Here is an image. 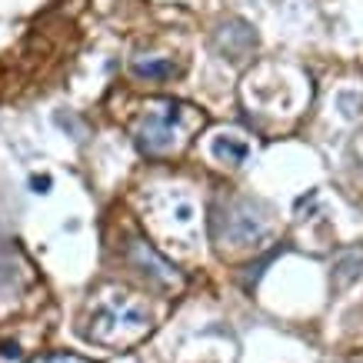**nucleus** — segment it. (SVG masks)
I'll return each mask as SVG.
<instances>
[{
    "instance_id": "obj_1",
    "label": "nucleus",
    "mask_w": 363,
    "mask_h": 363,
    "mask_svg": "<svg viewBox=\"0 0 363 363\" xmlns=\"http://www.w3.org/2000/svg\"><path fill=\"white\" fill-rule=\"evenodd\" d=\"M147 327H150L147 303L137 294L111 286L90 303L87 320H84V337L100 347H123V343L137 340Z\"/></svg>"
},
{
    "instance_id": "obj_2",
    "label": "nucleus",
    "mask_w": 363,
    "mask_h": 363,
    "mask_svg": "<svg viewBox=\"0 0 363 363\" xmlns=\"http://www.w3.org/2000/svg\"><path fill=\"white\" fill-rule=\"evenodd\" d=\"M127 257H130L133 270H137V274H143L154 286H160V290H170V286L180 284V277L174 274V267L167 264V260L154 250V247H147L143 240H130Z\"/></svg>"
},
{
    "instance_id": "obj_3",
    "label": "nucleus",
    "mask_w": 363,
    "mask_h": 363,
    "mask_svg": "<svg viewBox=\"0 0 363 363\" xmlns=\"http://www.w3.org/2000/svg\"><path fill=\"white\" fill-rule=\"evenodd\" d=\"M264 233H267L264 217H257L250 203H237V207L227 213L223 240H230V247H247V243H257Z\"/></svg>"
},
{
    "instance_id": "obj_4",
    "label": "nucleus",
    "mask_w": 363,
    "mask_h": 363,
    "mask_svg": "<svg viewBox=\"0 0 363 363\" xmlns=\"http://www.w3.org/2000/svg\"><path fill=\"white\" fill-rule=\"evenodd\" d=\"M177 107H164L160 113H150L140 127V147L147 154H160L167 147H174L177 140Z\"/></svg>"
},
{
    "instance_id": "obj_5",
    "label": "nucleus",
    "mask_w": 363,
    "mask_h": 363,
    "mask_svg": "<svg viewBox=\"0 0 363 363\" xmlns=\"http://www.w3.org/2000/svg\"><path fill=\"white\" fill-rule=\"evenodd\" d=\"M213 44H217V50H220L223 57H230L233 64H240V60H247V54H250L253 47H257V33L243 21H227L220 30H217Z\"/></svg>"
},
{
    "instance_id": "obj_6",
    "label": "nucleus",
    "mask_w": 363,
    "mask_h": 363,
    "mask_svg": "<svg viewBox=\"0 0 363 363\" xmlns=\"http://www.w3.org/2000/svg\"><path fill=\"white\" fill-rule=\"evenodd\" d=\"M210 154L217 157L220 164H243L247 160V143L240 140V137H227V133H220V137H213V143H210Z\"/></svg>"
},
{
    "instance_id": "obj_7",
    "label": "nucleus",
    "mask_w": 363,
    "mask_h": 363,
    "mask_svg": "<svg viewBox=\"0 0 363 363\" xmlns=\"http://www.w3.org/2000/svg\"><path fill=\"white\" fill-rule=\"evenodd\" d=\"M333 277H337V284H340V286L353 284V280H360V277H363V253L360 250L343 253L340 260H337V267H333Z\"/></svg>"
},
{
    "instance_id": "obj_8",
    "label": "nucleus",
    "mask_w": 363,
    "mask_h": 363,
    "mask_svg": "<svg viewBox=\"0 0 363 363\" xmlns=\"http://www.w3.org/2000/svg\"><path fill=\"white\" fill-rule=\"evenodd\" d=\"M130 70L143 80H167L177 74V67L170 60H133Z\"/></svg>"
},
{
    "instance_id": "obj_9",
    "label": "nucleus",
    "mask_w": 363,
    "mask_h": 363,
    "mask_svg": "<svg viewBox=\"0 0 363 363\" xmlns=\"http://www.w3.org/2000/svg\"><path fill=\"white\" fill-rule=\"evenodd\" d=\"M40 363H87V360H80V357H70V353H54V357H47V360Z\"/></svg>"
}]
</instances>
